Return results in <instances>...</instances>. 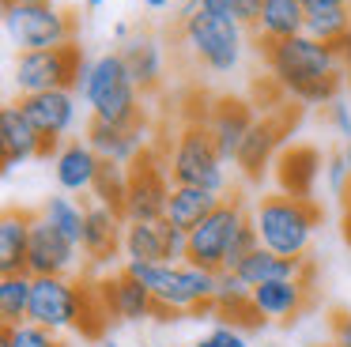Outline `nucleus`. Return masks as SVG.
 Wrapping results in <instances>:
<instances>
[{
  "instance_id": "obj_1",
  "label": "nucleus",
  "mask_w": 351,
  "mask_h": 347,
  "mask_svg": "<svg viewBox=\"0 0 351 347\" xmlns=\"http://www.w3.org/2000/svg\"><path fill=\"white\" fill-rule=\"evenodd\" d=\"M265 64L283 98L302 106H328L343 95V60L340 49L310 34H295L265 45Z\"/></svg>"
},
{
  "instance_id": "obj_2",
  "label": "nucleus",
  "mask_w": 351,
  "mask_h": 347,
  "mask_svg": "<svg viewBox=\"0 0 351 347\" xmlns=\"http://www.w3.org/2000/svg\"><path fill=\"white\" fill-rule=\"evenodd\" d=\"M125 272L136 276L155 294L162 309V321H182L185 313H212V298L219 287V272H208L200 264H170V261H125Z\"/></svg>"
},
{
  "instance_id": "obj_3",
  "label": "nucleus",
  "mask_w": 351,
  "mask_h": 347,
  "mask_svg": "<svg viewBox=\"0 0 351 347\" xmlns=\"http://www.w3.org/2000/svg\"><path fill=\"white\" fill-rule=\"evenodd\" d=\"M76 98L91 106V117L110 121V125H140V98L144 91L129 75L121 53H102L87 60L76 80Z\"/></svg>"
},
{
  "instance_id": "obj_4",
  "label": "nucleus",
  "mask_w": 351,
  "mask_h": 347,
  "mask_svg": "<svg viewBox=\"0 0 351 347\" xmlns=\"http://www.w3.org/2000/svg\"><path fill=\"white\" fill-rule=\"evenodd\" d=\"M321 219H325V211L313 200H298V196H287V193L265 196L253 211L261 246L276 256H287V261H306Z\"/></svg>"
},
{
  "instance_id": "obj_5",
  "label": "nucleus",
  "mask_w": 351,
  "mask_h": 347,
  "mask_svg": "<svg viewBox=\"0 0 351 347\" xmlns=\"http://www.w3.org/2000/svg\"><path fill=\"white\" fill-rule=\"evenodd\" d=\"M162 163H167V174L174 185L208 189V193H219V196L227 193V158L219 155L204 117H193L178 128Z\"/></svg>"
},
{
  "instance_id": "obj_6",
  "label": "nucleus",
  "mask_w": 351,
  "mask_h": 347,
  "mask_svg": "<svg viewBox=\"0 0 351 347\" xmlns=\"http://www.w3.org/2000/svg\"><path fill=\"white\" fill-rule=\"evenodd\" d=\"M87 57L76 42L53 45V49H23L16 53V87L19 95H38V91H76V80L84 72Z\"/></svg>"
},
{
  "instance_id": "obj_7",
  "label": "nucleus",
  "mask_w": 351,
  "mask_h": 347,
  "mask_svg": "<svg viewBox=\"0 0 351 347\" xmlns=\"http://www.w3.org/2000/svg\"><path fill=\"white\" fill-rule=\"evenodd\" d=\"M242 23L234 19H215L208 12H193L182 19V38L193 49V57L208 68V72H234L238 60H242Z\"/></svg>"
},
{
  "instance_id": "obj_8",
  "label": "nucleus",
  "mask_w": 351,
  "mask_h": 347,
  "mask_svg": "<svg viewBox=\"0 0 351 347\" xmlns=\"http://www.w3.org/2000/svg\"><path fill=\"white\" fill-rule=\"evenodd\" d=\"M4 27L12 42L23 49H53L72 42V15L61 12L53 0H23V4H4Z\"/></svg>"
},
{
  "instance_id": "obj_9",
  "label": "nucleus",
  "mask_w": 351,
  "mask_h": 347,
  "mask_svg": "<svg viewBox=\"0 0 351 347\" xmlns=\"http://www.w3.org/2000/svg\"><path fill=\"white\" fill-rule=\"evenodd\" d=\"M250 223V211H245L242 196H223L219 208L197 226L189 230V264H200L208 272H223L227 268V253L234 246L238 230Z\"/></svg>"
},
{
  "instance_id": "obj_10",
  "label": "nucleus",
  "mask_w": 351,
  "mask_h": 347,
  "mask_svg": "<svg viewBox=\"0 0 351 347\" xmlns=\"http://www.w3.org/2000/svg\"><path fill=\"white\" fill-rule=\"evenodd\" d=\"M170 181L167 163L155 151H144L136 163L129 166V196H125V223H159L167 219V200H170Z\"/></svg>"
},
{
  "instance_id": "obj_11",
  "label": "nucleus",
  "mask_w": 351,
  "mask_h": 347,
  "mask_svg": "<svg viewBox=\"0 0 351 347\" xmlns=\"http://www.w3.org/2000/svg\"><path fill=\"white\" fill-rule=\"evenodd\" d=\"M57 151H61V143L46 140V136L23 117L19 106H4V110H0V170L4 174L19 163L49 158V155H57Z\"/></svg>"
},
{
  "instance_id": "obj_12",
  "label": "nucleus",
  "mask_w": 351,
  "mask_h": 347,
  "mask_svg": "<svg viewBox=\"0 0 351 347\" xmlns=\"http://www.w3.org/2000/svg\"><path fill=\"white\" fill-rule=\"evenodd\" d=\"M253 121H257V113H253V106L245 98H234V95L212 98V106L204 113V125H208L215 147H219V155L227 163H238V151H242Z\"/></svg>"
},
{
  "instance_id": "obj_13",
  "label": "nucleus",
  "mask_w": 351,
  "mask_h": 347,
  "mask_svg": "<svg viewBox=\"0 0 351 347\" xmlns=\"http://www.w3.org/2000/svg\"><path fill=\"white\" fill-rule=\"evenodd\" d=\"M287 125H295V110H283L280 117H257L250 128V136H245L242 151H238V170L245 174V181H261L268 174V166L276 163V147L283 143V132H287Z\"/></svg>"
},
{
  "instance_id": "obj_14",
  "label": "nucleus",
  "mask_w": 351,
  "mask_h": 347,
  "mask_svg": "<svg viewBox=\"0 0 351 347\" xmlns=\"http://www.w3.org/2000/svg\"><path fill=\"white\" fill-rule=\"evenodd\" d=\"M84 249L69 241L57 226H49L42 215H34L31 226V249H27V276H69L72 264L80 261Z\"/></svg>"
},
{
  "instance_id": "obj_15",
  "label": "nucleus",
  "mask_w": 351,
  "mask_h": 347,
  "mask_svg": "<svg viewBox=\"0 0 351 347\" xmlns=\"http://www.w3.org/2000/svg\"><path fill=\"white\" fill-rule=\"evenodd\" d=\"M76 91H38V95H19L16 106L46 140L61 143L76 125Z\"/></svg>"
},
{
  "instance_id": "obj_16",
  "label": "nucleus",
  "mask_w": 351,
  "mask_h": 347,
  "mask_svg": "<svg viewBox=\"0 0 351 347\" xmlns=\"http://www.w3.org/2000/svg\"><path fill=\"white\" fill-rule=\"evenodd\" d=\"M99 291H102V302H106V309H110L114 321L132 324V321H147V317L162 321V309H159V302H155V294L147 291L136 276H129L125 268L117 272V276L102 279Z\"/></svg>"
},
{
  "instance_id": "obj_17",
  "label": "nucleus",
  "mask_w": 351,
  "mask_h": 347,
  "mask_svg": "<svg viewBox=\"0 0 351 347\" xmlns=\"http://www.w3.org/2000/svg\"><path fill=\"white\" fill-rule=\"evenodd\" d=\"M84 256L102 268L110 264L117 253H125V215L117 208H106V204H87V223H84V241H80Z\"/></svg>"
},
{
  "instance_id": "obj_18",
  "label": "nucleus",
  "mask_w": 351,
  "mask_h": 347,
  "mask_svg": "<svg viewBox=\"0 0 351 347\" xmlns=\"http://www.w3.org/2000/svg\"><path fill=\"white\" fill-rule=\"evenodd\" d=\"M144 125H110V121L91 117L84 140L91 143V151L102 158V163H117V166H132L140 155L147 151L144 140Z\"/></svg>"
},
{
  "instance_id": "obj_19",
  "label": "nucleus",
  "mask_w": 351,
  "mask_h": 347,
  "mask_svg": "<svg viewBox=\"0 0 351 347\" xmlns=\"http://www.w3.org/2000/svg\"><path fill=\"white\" fill-rule=\"evenodd\" d=\"M321 170H325V158L317 147L310 143H291L280 151L276 158V181H280V193L298 196V200H313V185H317Z\"/></svg>"
},
{
  "instance_id": "obj_20",
  "label": "nucleus",
  "mask_w": 351,
  "mask_h": 347,
  "mask_svg": "<svg viewBox=\"0 0 351 347\" xmlns=\"http://www.w3.org/2000/svg\"><path fill=\"white\" fill-rule=\"evenodd\" d=\"M310 279H313V272L253 287V306L261 309L265 321H295L306 309V302H310Z\"/></svg>"
},
{
  "instance_id": "obj_21",
  "label": "nucleus",
  "mask_w": 351,
  "mask_h": 347,
  "mask_svg": "<svg viewBox=\"0 0 351 347\" xmlns=\"http://www.w3.org/2000/svg\"><path fill=\"white\" fill-rule=\"evenodd\" d=\"M212 313L227 317V324L242 332H257L265 328V317L261 309L253 306V287L245 283L238 272H219V287H215V298H212Z\"/></svg>"
},
{
  "instance_id": "obj_22",
  "label": "nucleus",
  "mask_w": 351,
  "mask_h": 347,
  "mask_svg": "<svg viewBox=\"0 0 351 347\" xmlns=\"http://www.w3.org/2000/svg\"><path fill=\"white\" fill-rule=\"evenodd\" d=\"M99 166H102V158L91 151V143L69 140L53 155V178L64 193H91L95 178H99Z\"/></svg>"
},
{
  "instance_id": "obj_23",
  "label": "nucleus",
  "mask_w": 351,
  "mask_h": 347,
  "mask_svg": "<svg viewBox=\"0 0 351 347\" xmlns=\"http://www.w3.org/2000/svg\"><path fill=\"white\" fill-rule=\"evenodd\" d=\"M117 53H121L125 68H129V75L136 80V87L144 91V95H152V91L162 87V45L155 42L147 30H132V34L117 45Z\"/></svg>"
},
{
  "instance_id": "obj_24",
  "label": "nucleus",
  "mask_w": 351,
  "mask_h": 347,
  "mask_svg": "<svg viewBox=\"0 0 351 347\" xmlns=\"http://www.w3.org/2000/svg\"><path fill=\"white\" fill-rule=\"evenodd\" d=\"M31 226L34 215L23 208L4 211L0 219V276H16L27 272V249H31Z\"/></svg>"
},
{
  "instance_id": "obj_25",
  "label": "nucleus",
  "mask_w": 351,
  "mask_h": 347,
  "mask_svg": "<svg viewBox=\"0 0 351 347\" xmlns=\"http://www.w3.org/2000/svg\"><path fill=\"white\" fill-rule=\"evenodd\" d=\"M306 4L302 0H265V12H261L257 34L261 45H272V42H283V38H295V34H306Z\"/></svg>"
},
{
  "instance_id": "obj_26",
  "label": "nucleus",
  "mask_w": 351,
  "mask_h": 347,
  "mask_svg": "<svg viewBox=\"0 0 351 347\" xmlns=\"http://www.w3.org/2000/svg\"><path fill=\"white\" fill-rule=\"evenodd\" d=\"M223 196L219 193H208V189H193V185H174L170 189V200H167V223L178 226V230H197L215 208H219Z\"/></svg>"
},
{
  "instance_id": "obj_27",
  "label": "nucleus",
  "mask_w": 351,
  "mask_h": 347,
  "mask_svg": "<svg viewBox=\"0 0 351 347\" xmlns=\"http://www.w3.org/2000/svg\"><path fill=\"white\" fill-rule=\"evenodd\" d=\"M125 261H170V226L159 223H125Z\"/></svg>"
},
{
  "instance_id": "obj_28",
  "label": "nucleus",
  "mask_w": 351,
  "mask_h": 347,
  "mask_svg": "<svg viewBox=\"0 0 351 347\" xmlns=\"http://www.w3.org/2000/svg\"><path fill=\"white\" fill-rule=\"evenodd\" d=\"M238 276L245 279L250 287H261V283H272V279H295V276H306V272H313L306 261H287V256H276L268 253L265 246L253 249L250 256H245L242 264H238Z\"/></svg>"
},
{
  "instance_id": "obj_29",
  "label": "nucleus",
  "mask_w": 351,
  "mask_h": 347,
  "mask_svg": "<svg viewBox=\"0 0 351 347\" xmlns=\"http://www.w3.org/2000/svg\"><path fill=\"white\" fill-rule=\"evenodd\" d=\"M31 291H34V276H27V272L0 276V317H4V328L27 321V309H31Z\"/></svg>"
},
{
  "instance_id": "obj_30",
  "label": "nucleus",
  "mask_w": 351,
  "mask_h": 347,
  "mask_svg": "<svg viewBox=\"0 0 351 347\" xmlns=\"http://www.w3.org/2000/svg\"><path fill=\"white\" fill-rule=\"evenodd\" d=\"M42 219H46L49 226H57V230L64 234L69 241H84V223H87V208L84 204H76L72 196H49L46 204H42L38 211Z\"/></svg>"
},
{
  "instance_id": "obj_31",
  "label": "nucleus",
  "mask_w": 351,
  "mask_h": 347,
  "mask_svg": "<svg viewBox=\"0 0 351 347\" xmlns=\"http://www.w3.org/2000/svg\"><path fill=\"white\" fill-rule=\"evenodd\" d=\"M91 196L106 208H125V196H129V166H117V163H102L99 166V178H95Z\"/></svg>"
},
{
  "instance_id": "obj_32",
  "label": "nucleus",
  "mask_w": 351,
  "mask_h": 347,
  "mask_svg": "<svg viewBox=\"0 0 351 347\" xmlns=\"http://www.w3.org/2000/svg\"><path fill=\"white\" fill-rule=\"evenodd\" d=\"M348 27H351V4L306 15V34L317 38V42H328V45H340L343 34H348Z\"/></svg>"
},
{
  "instance_id": "obj_33",
  "label": "nucleus",
  "mask_w": 351,
  "mask_h": 347,
  "mask_svg": "<svg viewBox=\"0 0 351 347\" xmlns=\"http://www.w3.org/2000/svg\"><path fill=\"white\" fill-rule=\"evenodd\" d=\"M4 344L8 347H64L61 339H57V332L42 328V324H34V321H23V324L4 328Z\"/></svg>"
},
{
  "instance_id": "obj_34",
  "label": "nucleus",
  "mask_w": 351,
  "mask_h": 347,
  "mask_svg": "<svg viewBox=\"0 0 351 347\" xmlns=\"http://www.w3.org/2000/svg\"><path fill=\"white\" fill-rule=\"evenodd\" d=\"M348 181H351V170H348V163H343V155L340 151H332V155L325 158V185H328V193L332 196H348Z\"/></svg>"
},
{
  "instance_id": "obj_35",
  "label": "nucleus",
  "mask_w": 351,
  "mask_h": 347,
  "mask_svg": "<svg viewBox=\"0 0 351 347\" xmlns=\"http://www.w3.org/2000/svg\"><path fill=\"white\" fill-rule=\"evenodd\" d=\"M197 347H250V344H245L242 328H234V324L219 321L212 332H208V336L197 339Z\"/></svg>"
},
{
  "instance_id": "obj_36",
  "label": "nucleus",
  "mask_w": 351,
  "mask_h": 347,
  "mask_svg": "<svg viewBox=\"0 0 351 347\" xmlns=\"http://www.w3.org/2000/svg\"><path fill=\"white\" fill-rule=\"evenodd\" d=\"M325 121L336 128V136H340L343 143L351 140V102H348L343 95L336 98V102H328V106H325Z\"/></svg>"
},
{
  "instance_id": "obj_37",
  "label": "nucleus",
  "mask_w": 351,
  "mask_h": 347,
  "mask_svg": "<svg viewBox=\"0 0 351 347\" xmlns=\"http://www.w3.org/2000/svg\"><path fill=\"white\" fill-rule=\"evenodd\" d=\"M230 12H234V23H242V27H257L261 12H265V0H230Z\"/></svg>"
},
{
  "instance_id": "obj_38",
  "label": "nucleus",
  "mask_w": 351,
  "mask_h": 347,
  "mask_svg": "<svg viewBox=\"0 0 351 347\" xmlns=\"http://www.w3.org/2000/svg\"><path fill=\"white\" fill-rule=\"evenodd\" d=\"M332 347H351V313H332Z\"/></svg>"
},
{
  "instance_id": "obj_39",
  "label": "nucleus",
  "mask_w": 351,
  "mask_h": 347,
  "mask_svg": "<svg viewBox=\"0 0 351 347\" xmlns=\"http://www.w3.org/2000/svg\"><path fill=\"white\" fill-rule=\"evenodd\" d=\"M200 12L215 15V19H234V12H230V0H200Z\"/></svg>"
},
{
  "instance_id": "obj_40",
  "label": "nucleus",
  "mask_w": 351,
  "mask_h": 347,
  "mask_svg": "<svg viewBox=\"0 0 351 347\" xmlns=\"http://www.w3.org/2000/svg\"><path fill=\"white\" fill-rule=\"evenodd\" d=\"M306 12H325V8H348V0H302Z\"/></svg>"
},
{
  "instance_id": "obj_41",
  "label": "nucleus",
  "mask_w": 351,
  "mask_h": 347,
  "mask_svg": "<svg viewBox=\"0 0 351 347\" xmlns=\"http://www.w3.org/2000/svg\"><path fill=\"white\" fill-rule=\"evenodd\" d=\"M336 49H340V60H343V72L351 75V27H348V34H343V42L336 45Z\"/></svg>"
},
{
  "instance_id": "obj_42",
  "label": "nucleus",
  "mask_w": 351,
  "mask_h": 347,
  "mask_svg": "<svg viewBox=\"0 0 351 347\" xmlns=\"http://www.w3.org/2000/svg\"><path fill=\"white\" fill-rule=\"evenodd\" d=\"M343 241L351 246V204H343Z\"/></svg>"
},
{
  "instance_id": "obj_43",
  "label": "nucleus",
  "mask_w": 351,
  "mask_h": 347,
  "mask_svg": "<svg viewBox=\"0 0 351 347\" xmlns=\"http://www.w3.org/2000/svg\"><path fill=\"white\" fill-rule=\"evenodd\" d=\"M129 34H132V30H129V23H117V27H114V38H117V42H125Z\"/></svg>"
},
{
  "instance_id": "obj_44",
  "label": "nucleus",
  "mask_w": 351,
  "mask_h": 347,
  "mask_svg": "<svg viewBox=\"0 0 351 347\" xmlns=\"http://www.w3.org/2000/svg\"><path fill=\"white\" fill-rule=\"evenodd\" d=\"M147 8H152V12H162V8H170V0H144Z\"/></svg>"
},
{
  "instance_id": "obj_45",
  "label": "nucleus",
  "mask_w": 351,
  "mask_h": 347,
  "mask_svg": "<svg viewBox=\"0 0 351 347\" xmlns=\"http://www.w3.org/2000/svg\"><path fill=\"white\" fill-rule=\"evenodd\" d=\"M340 155H343V163H348V170H351V140L340 143Z\"/></svg>"
},
{
  "instance_id": "obj_46",
  "label": "nucleus",
  "mask_w": 351,
  "mask_h": 347,
  "mask_svg": "<svg viewBox=\"0 0 351 347\" xmlns=\"http://www.w3.org/2000/svg\"><path fill=\"white\" fill-rule=\"evenodd\" d=\"M87 4H91V8H102V4H106V0H87Z\"/></svg>"
},
{
  "instance_id": "obj_47",
  "label": "nucleus",
  "mask_w": 351,
  "mask_h": 347,
  "mask_svg": "<svg viewBox=\"0 0 351 347\" xmlns=\"http://www.w3.org/2000/svg\"><path fill=\"white\" fill-rule=\"evenodd\" d=\"M343 204H351V181H348V196H343Z\"/></svg>"
},
{
  "instance_id": "obj_48",
  "label": "nucleus",
  "mask_w": 351,
  "mask_h": 347,
  "mask_svg": "<svg viewBox=\"0 0 351 347\" xmlns=\"http://www.w3.org/2000/svg\"><path fill=\"white\" fill-rule=\"evenodd\" d=\"M4 4H23V0H4Z\"/></svg>"
},
{
  "instance_id": "obj_49",
  "label": "nucleus",
  "mask_w": 351,
  "mask_h": 347,
  "mask_svg": "<svg viewBox=\"0 0 351 347\" xmlns=\"http://www.w3.org/2000/svg\"><path fill=\"white\" fill-rule=\"evenodd\" d=\"M106 347H117V344H114V339H110V344H106Z\"/></svg>"
},
{
  "instance_id": "obj_50",
  "label": "nucleus",
  "mask_w": 351,
  "mask_h": 347,
  "mask_svg": "<svg viewBox=\"0 0 351 347\" xmlns=\"http://www.w3.org/2000/svg\"><path fill=\"white\" fill-rule=\"evenodd\" d=\"M0 347H8V344H0Z\"/></svg>"
}]
</instances>
